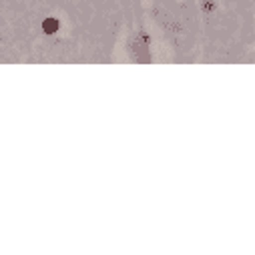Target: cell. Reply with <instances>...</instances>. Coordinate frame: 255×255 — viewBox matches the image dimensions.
Masks as SVG:
<instances>
[{"label": "cell", "instance_id": "cell-1", "mask_svg": "<svg viewBox=\"0 0 255 255\" xmlns=\"http://www.w3.org/2000/svg\"><path fill=\"white\" fill-rule=\"evenodd\" d=\"M57 28H59L57 18H46V20L42 22V30H44L46 34H55V32H57Z\"/></svg>", "mask_w": 255, "mask_h": 255}, {"label": "cell", "instance_id": "cell-2", "mask_svg": "<svg viewBox=\"0 0 255 255\" xmlns=\"http://www.w3.org/2000/svg\"><path fill=\"white\" fill-rule=\"evenodd\" d=\"M213 8H215L213 2H205V10H213Z\"/></svg>", "mask_w": 255, "mask_h": 255}]
</instances>
